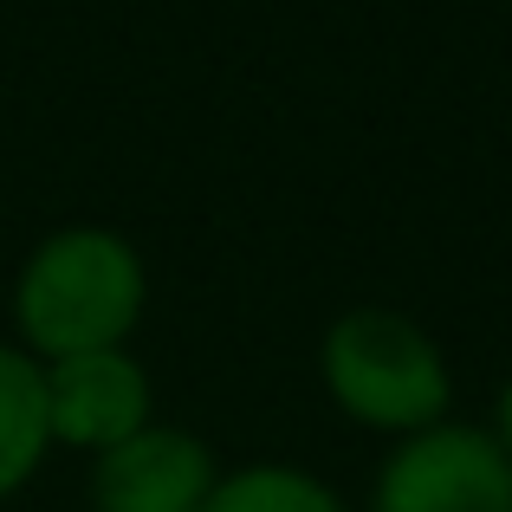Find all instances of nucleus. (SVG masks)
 Wrapping results in <instances>:
<instances>
[{
    "mask_svg": "<svg viewBox=\"0 0 512 512\" xmlns=\"http://www.w3.org/2000/svg\"><path fill=\"white\" fill-rule=\"evenodd\" d=\"M143 253L111 227H59L20 266V331L33 350L85 357V350H124L143 318Z\"/></svg>",
    "mask_w": 512,
    "mask_h": 512,
    "instance_id": "obj_1",
    "label": "nucleus"
},
{
    "mask_svg": "<svg viewBox=\"0 0 512 512\" xmlns=\"http://www.w3.org/2000/svg\"><path fill=\"white\" fill-rule=\"evenodd\" d=\"M506 448V461H512V383H506V396H500V435H493Z\"/></svg>",
    "mask_w": 512,
    "mask_h": 512,
    "instance_id": "obj_8",
    "label": "nucleus"
},
{
    "mask_svg": "<svg viewBox=\"0 0 512 512\" xmlns=\"http://www.w3.org/2000/svg\"><path fill=\"white\" fill-rule=\"evenodd\" d=\"M201 512H344V500L305 467H240V474H221Z\"/></svg>",
    "mask_w": 512,
    "mask_h": 512,
    "instance_id": "obj_7",
    "label": "nucleus"
},
{
    "mask_svg": "<svg viewBox=\"0 0 512 512\" xmlns=\"http://www.w3.org/2000/svg\"><path fill=\"white\" fill-rule=\"evenodd\" d=\"M325 383L344 415L402 441L448 415V363L435 338L389 305H357L325 331Z\"/></svg>",
    "mask_w": 512,
    "mask_h": 512,
    "instance_id": "obj_2",
    "label": "nucleus"
},
{
    "mask_svg": "<svg viewBox=\"0 0 512 512\" xmlns=\"http://www.w3.org/2000/svg\"><path fill=\"white\" fill-rule=\"evenodd\" d=\"M46 441H52V422H46V370H39L26 350L0 344V500H7V493L39 467Z\"/></svg>",
    "mask_w": 512,
    "mask_h": 512,
    "instance_id": "obj_6",
    "label": "nucleus"
},
{
    "mask_svg": "<svg viewBox=\"0 0 512 512\" xmlns=\"http://www.w3.org/2000/svg\"><path fill=\"white\" fill-rule=\"evenodd\" d=\"M46 422L52 441L111 454L137 428H150V370L130 350H85L46 363Z\"/></svg>",
    "mask_w": 512,
    "mask_h": 512,
    "instance_id": "obj_4",
    "label": "nucleus"
},
{
    "mask_svg": "<svg viewBox=\"0 0 512 512\" xmlns=\"http://www.w3.org/2000/svg\"><path fill=\"white\" fill-rule=\"evenodd\" d=\"M214 454L182 428H137L130 441H117L111 454H98L91 474V506L98 512H201L214 493Z\"/></svg>",
    "mask_w": 512,
    "mask_h": 512,
    "instance_id": "obj_5",
    "label": "nucleus"
},
{
    "mask_svg": "<svg viewBox=\"0 0 512 512\" xmlns=\"http://www.w3.org/2000/svg\"><path fill=\"white\" fill-rule=\"evenodd\" d=\"M370 512H512V461L487 428L435 422L383 461Z\"/></svg>",
    "mask_w": 512,
    "mask_h": 512,
    "instance_id": "obj_3",
    "label": "nucleus"
}]
</instances>
